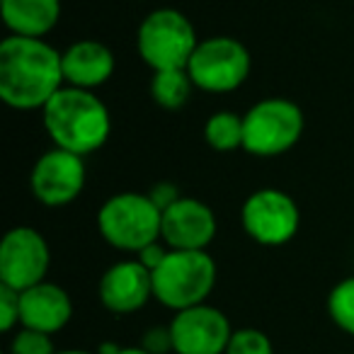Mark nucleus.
Masks as SVG:
<instances>
[{"mask_svg":"<svg viewBox=\"0 0 354 354\" xmlns=\"http://www.w3.org/2000/svg\"><path fill=\"white\" fill-rule=\"evenodd\" d=\"M66 85L64 51L35 37L0 41V100L17 112L44 109Z\"/></svg>","mask_w":354,"mask_h":354,"instance_id":"f257e3e1","label":"nucleus"},{"mask_svg":"<svg viewBox=\"0 0 354 354\" xmlns=\"http://www.w3.org/2000/svg\"><path fill=\"white\" fill-rule=\"evenodd\" d=\"M41 122L51 143L64 151L90 156L107 143L112 133L109 109L93 90L64 85L41 109Z\"/></svg>","mask_w":354,"mask_h":354,"instance_id":"f03ea898","label":"nucleus"},{"mask_svg":"<svg viewBox=\"0 0 354 354\" xmlns=\"http://www.w3.org/2000/svg\"><path fill=\"white\" fill-rule=\"evenodd\" d=\"M216 274V262L207 250H170L153 270V299L175 313L207 304Z\"/></svg>","mask_w":354,"mask_h":354,"instance_id":"7ed1b4c3","label":"nucleus"},{"mask_svg":"<svg viewBox=\"0 0 354 354\" xmlns=\"http://www.w3.org/2000/svg\"><path fill=\"white\" fill-rule=\"evenodd\" d=\"M162 212L156 207L151 194L119 192L104 199L97 212L100 236L112 248L136 255L148 243L160 241Z\"/></svg>","mask_w":354,"mask_h":354,"instance_id":"20e7f679","label":"nucleus"},{"mask_svg":"<svg viewBox=\"0 0 354 354\" xmlns=\"http://www.w3.org/2000/svg\"><path fill=\"white\" fill-rule=\"evenodd\" d=\"M199 37L185 12L175 8H158L148 12L136 32V49L151 71L187 68Z\"/></svg>","mask_w":354,"mask_h":354,"instance_id":"39448f33","label":"nucleus"},{"mask_svg":"<svg viewBox=\"0 0 354 354\" xmlns=\"http://www.w3.org/2000/svg\"><path fill=\"white\" fill-rule=\"evenodd\" d=\"M243 124H245L243 151L255 158H277L299 143L306 119L301 107L291 100L265 97L243 114Z\"/></svg>","mask_w":354,"mask_h":354,"instance_id":"423d86ee","label":"nucleus"},{"mask_svg":"<svg viewBox=\"0 0 354 354\" xmlns=\"http://www.w3.org/2000/svg\"><path fill=\"white\" fill-rule=\"evenodd\" d=\"M250 68V51L236 37L199 39L197 49L187 64V73L194 88L214 95H226L238 90L248 80Z\"/></svg>","mask_w":354,"mask_h":354,"instance_id":"0eeeda50","label":"nucleus"},{"mask_svg":"<svg viewBox=\"0 0 354 354\" xmlns=\"http://www.w3.org/2000/svg\"><path fill=\"white\" fill-rule=\"evenodd\" d=\"M241 226L250 241L265 248L286 245L299 233L301 212L294 197L281 189L265 187L252 192L241 207Z\"/></svg>","mask_w":354,"mask_h":354,"instance_id":"6e6552de","label":"nucleus"},{"mask_svg":"<svg viewBox=\"0 0 354 354\" xmlns=\"http://www.w3.org/2000/svg\"><path fill=\"white\" fill-rule=\"evenodd\" d=\"M88 180L85 158L64 148H49L37 158L30 172L32 197L51 209L66 207L80 197Z\"/></svg>","mask_w":354,"mask_h":354,"instance_id":"1a4fd4ad","label":"nucleus"},{"mask_svg":"<svg viewBox=\"0 0 354 354\" xmlns=\"http://www.w3.org/2000/svg\"><path fill=\"white\" fill-rule=\"evenodd\" d=\"M51 250L41 231L32 226H15L0 243V284L25 291L46 281Z\"/></svg>","mask_w":354,"mask_h":354,"instance_id":"9d476101","label":"nucleus"},{"mask_svg":"<svg viewBox=\"0 0 354 354\" xmlns=\"http://www.w3.org/2000/svg\"><path fill=\"white\" fill-rule=\"evenodd\" d=\"M170 333L175 354H226L233 328L221 308L199 304L177 310L170 320Z\"/></svg>","mask_w":354,"mask_h":354,"instance_id":"9b49d317","label":"nucleus"},{"mask_svg":"<svg viewBox=\"0 0 354 354\" xmlns=\"http://www.w3.org/2000/svg\"><path fill=\"white\" fill-rule=\"evenodd\" d=\"M216 231V214L202 199L180 197L162 212L160 238L170 250H207Z\"/></svg>","mask_w":354,"mask_h":354,"instance_id":"f8f14e48","label":"nucleus"},{"mask_svg":"<svg viewBox=\"0 0 354 354\" xmlns=\"http://www.w3.org/2000/svg\"><path fill=\"white\" fill-rule=\"evenodd\" d=\"M97 296L109 313H136L153 299V272L136 257L114 262L100 279Z\"/></svg>","mask_w":354,"mask_h":354,"instance_id":"ddd939ff","label":"nucleus"},{"mask_svg":"<svg viewBox=\"0 0 354 354\" xmlns=\"http://www.w3.org/2000/svg\"><path fill=\"white\" fill-rule=\"evenodd\" d=\"M73 318V301L68 291L51 281H41L20 291V325L56 335Z\"/></svg>","mask_w":354,"mask_h":354,"instance_id":"4468645a","label":"nucleus"},{"mask_svg":"<svg viewBox=\"0 0 354 354\" xmlns=\"http://www.w3.org/2000/svg\"><path fill=\"white\" fill-rule=\"evenodd\" d=\"M117 59L104 41L78 39L64 49V78L66 85L80 90H97L114 75Z\"/></svg>","mask_w":354,"mask_h":354,"instance_id":"2eb2a0df","label":"nucleus"},{"mask_svg":"<svg viewBox=\"0 0 354 354\" xmlns=\"http://www.w3.org/2000/svg\"><path fill=\"white\" fill-rule=\"evenodd\" d=\"M10 35L44 39L61 20V0H0Z\"/></svg>","mask_w":354,"mask_h":354,"instance_id":"dca6fc26","label":"nucleus"},{"mask_svg":"<svg viewBox=\"0 0 354 354\" xmlns=\"http://www.w3.org/2000/svg\"><path fill=\"white\" fill-rule=\"evenodd\" d=\"M148 90H151V100L158 107L167 109V112H177L189 102L194 83L187 68H165L153 71Z\"/></svg>","mask_w":354,"mask_h":354,"instance_id":"f3484780","label":"nucleus"},{"mask_svg":"<svg viewBox=\"0 0 354 354\" xmlns=\"http://www.w3.org/2000/svg\"><path fill=\"white\" fill-rule=\"evenodd\" d=\"M204 141L218 153H231L243 148V141H245L243 114L231 112V109H218V112L209 114V119L204 122Z\"/></svg>","mask_w":354,"mask_h":354,"instance_id":"a211bd4d","label":"nucleus"},{"mask_svg":"<svg viewBox=\"0 0 354 354\" xmlns=\"http://www.w3.org/2000/svg\"><path fill=\"white\" fill-rule=\"evenodd\" d=\"M328 315L342 333L354 337V277L337 281L328 294Z\"/></svg>","mask_w":354,"mask_h":354,"instance_id":"6ab92c4d","label":"nucleus"},{"mask_svg":"<svg viewBox=\"0 0 354 354\" xmlns=\"http://www.w3.org/2000/svg\"><path fill=\"white\" fill-rule=\"evenodd\" d=\"M226 354H274V344L262 330L238 328L228 339Z\"/></svg>","mask_w":354,"mask_h":354,"instance_id":"aec40b11","label":"nucleus"},{"mask_svg":"<svg viewBox=\"0 0 354 354\" xmlns=\"http://www.w3.org/2000/svg\"><path fill=\"white\" fill-rule=\"evenodd\" d=\"M54 335L39 333V330L32 328H22L12 333L10 347H8V354H56L54 347Z\"/></svg>","mask_w":354,"mask_h":354,"instance_id":"412c9836","label":"nucleus"},{"mask_svg":"<svg viewBox=\"0 0 354 354\" xmlns=\"http://www.w3.org/2000/svg\"><path fill=\"white\" fill-rule=\"evenodd\" d=\"M20 325V291L0 284V328L3 333H15Z\"/></svg>","mask_w":354,"mask_h":354,"instance_id":"4be33fe9","label":"nucleus"},{"mask_svg":"<svg viewBox=\"0 0 354 354\" xmlns=\"http://www.w3.org/2000/svg\"><path fill=\"white\" fill-rule=\"evenodd\" d=\"M141 347L151 354H170L172 352V333L170 325H153L146 330L141 339Z\"/></svg>","mask_w":354,"mask_h":354,"instance_id":"5701e85b","label":"nucleus"},{"mask_svg":"<svg viewBox=\"0 0 354 354\" xmlns=\"http://www.w3.org/2000/svg\"><path fill=\"white\" fill-rule=\"evenodd\" d=\"M167 252H170V248L162 243V238L160 241H153V243H148L146 248H141V250L136 252V260L141 262V265H146L148 270H158V267L162 265V260L167 257Z\"/></svg>","mask_w":354,"mask_h":354,"instance_id":"b1692460","label":"nucleus"},{"mask_svg":"<svg viewBox=\"0 0 354 354\" xmlns=\"http://www.w3.org/2000/svg\"><path fill=\"white\" fill-rule=\"evenodd\" d=\"M148 194H151V199L156 202V207L160 209V212H165V209L170 207V204H175L177 199L183 197V194H180V189H177L172 183H158V185H153L151 192H148Z\"/></svg>","mask_w":354,"mask_h":354,"instance_id":"393cba45","label":"nucleus"},{"mask_svg":"<svg viewBox=\"0 0 354 354\" xmlns=\"http://www.w3.org/2000/svg\"><path fill=\"white\" fill-rule=\"evenodd\" d=\"M117 354H151V352H148V349H143L141 344H138V347H119Z\"/></svg>","mask_w":354,"mask_h":354,"instance_id":"a878e982","label":"nucleus"},{"mask_svg":"<svg viewBox=\"0 0 354 354\" xmlns=\"http://www.w3.org/2000/svg\"><path fill=\"white\" fill-rule=\"evenodd\" d=\"M56 354H97L90 349H56Z\"/></svg>","mask_w":354,"mask_h":354,"instance_id":"bb28decb","label":"nucleus"}]
</instances>
